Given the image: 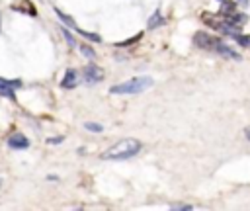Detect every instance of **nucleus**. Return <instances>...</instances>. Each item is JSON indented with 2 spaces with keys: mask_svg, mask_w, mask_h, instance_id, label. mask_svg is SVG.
I'll use <instances>...</instances> for the list:
<instances>
[{
  "mask_svg": "<svg viewBox=\"0 0 250 211\" xmlns=\"http://www.w3.org/2000/svg\"><path fill=\"white\" fill-rule=\"evenodd\" d=\"M14 12H20V14H27V16H31V18H35L37 16V8H35V4L31 2V0H16V2H12V6H10Z\"/></svg>",
  "mask_w": 250,
  "mask_h": 211,
  "instance_id": "obj_6",
  "label": "nucleus"
},
{
  "mask_svg": "<svg viewBox=\"0 0 250 211\" xmlns=\"http://www.w3.org/2000/svg\"><path fill=\"white\" fill-rule=\"evenodd\" d=\"M164 23H166V20H164V18H162V14L156 10V12H154V14L148 18L146 27H148V29H156V27H160V25H164Z\"/></svg>",
  "mask_w": 250,
  "mask_h": 211,
  "instance_id": "obj_11",
  "label": "nucleus"
},
{
  "mask_svg": "<svg viewBox=\"0 0 250 211\" xmlns=\"http://www.w3.org/2000/svg\"><path fill=\"white\" fill-rule=\"evenodd\" d=\"M84 127H86L88 131H94V133H102V131H104V127H102L100 123H92V121L84 123Z\"/></svg>",
  "mask_w": 250,
  "mask_h": 211,
  "instance_id": "obj_19",
  "label": "nucleus"
},
{
  "mask_svg": "<svg viewBox=\"0 0 250 211\" xmlns=\"http://www.w3.org/2000/svg\"><path fill=\"white\" fill-rule=\"evenodd\" d=\"M74 31H76V33H80V35H84L86 39H90V41H94V43H102V37H100L98 33H92V31H84L82 27H76Z\"/></svg>",
  "mask_w": 250,
  "mask_h": 211,
  "instance_id": "obj_15",
  "label": "nucleus"
},
{
  "mask_svg": "<svg viewBox=\"0 0 250 211\" xmlns=\"http://www.w3.org/2000/svg\"><path fill=\"white\" fill-rule=\"evenodd\" d=\"M154 84V80L150 76H133L121 84H115L109 88V94H141L145 90H148Z\"/></svg>",
  "mask_w": 250,
  "mask_h": 211,
  "instance_id": "obj_2",
  "label": "nucleus"
},
{
  "mask_svg": "<svg viewBox=\"0 0 250 211\" xmlns=\"http://www.w3.org/2000/svg\"><path fill=\"white\" fill-rule=\"evenodd\" d=\"M236 4H240L242 8H246V6L250 4V0H236Z\"/></svg>",
  "mask_w": 250,
  "mask_h": 211,
  "instance_id": "obj_22",
  "label": "nucleus"
},
{
  "mask_svg": "<svg viewBox=\"0 0 250 211\" xmlns=\"http://www.w3.org/2000/svg\"><path fill=\"white\" fill-rule=\"evenodd\" d=\"M217 55H221V57H227V59H234V61H240L242 57H240V53L238 51H234L230 45H227L225 41H221L219 43V47H217V51H215Z\"/></svg>",
  "mask_w": 250,
  "mask_h": 211,
  "instance_id": "obj_10",
  "label": "nucleus"
},
{
  "mask_svg": "<svg viewBox=\"0 0 250 211\" xmlns=\"http://www.w3.org/2000/svg\"><path fill=\"white\" fill-rule=\"evenodd\" d=\"M61 31H62V35H64V39H66L68 47H70V49H74V47H76V39H74V35H72L66 27H61Z\"/></svg>",
  "mask_w": 250,
  "mask_h": 211,
  "instance_id": "obj_18",
  "label": "nucleus"
},
{
  "mask_svg": "<svg viewBox=\"0 0 250 211\" xmlns=\"http://www.w3.org/2000/svg\"><path fill=\"white\" fill-rule=\"evenodd\" d=\"M8 147L21 150V148H27V147H29V141H27V137H23L21 133H14V135L8 137Z\"/></svg>",
  "mask_w": 250,
  "mask_h": 211,
  "instance_id": "obj_9",
  "label": "nucleus"
},
{
  "mask_svg": "<svg viewBox=\"0 0 250 211\" xmlns=\"http://www.w3.org/2000/svg\"><path fill=\"white\" fill-rule=\"evenodd\" d=\"M21 86V80H6V78H0V96L8 98V100H16V90L14 88H20Z\"/></svg>",
  "mask_w": 250,
  "mask_h": 211,
  "instance_id": "obj_5",
  "label": "nucleus"
},
{
  "mask_svg": "<svg viewBox=\"0 0 250 211\" xmlns=\"http://www.w3.org/2000/svg\"><path fill=\"white\" fill-rule=\"evenodd\" d=\"M223 21H227V23H232V25H244L246 21H248V16L246 14H242V12H232V14H217Z\"/></svg>",
  "mask_w": 250,
  "mask_h": 211,
  "instance_id": "obj_7",
  "label": "nucleus"
},
{
  "mask_svg": "<svg viewBox=\"0 0 250 211\" xmlns=\"http://www.w3.org/2000/svg\"><path fill=\"white\" fill-rule=\"evenodd\" d=\"M236 12V0H223L217 14H232Z\"/></svg>",
  "mask_w": 250,
  "mask_h": 211,
  "instance_id": "obj_12",
  "label": "nucleus"
},
{
  "mask_svg": "<svg viewBox=\"0 0 250 211\" xmlns=\"http://www.w3.org/2000/svg\"><path fill=\"white\" fill-rule=\"evenodd\" d=\"M80 53H82L86 59H90V61H94V59H96V51H94L90 45H86V43H82V45H80Z\"/></svg>",
  "mask_w": 250,
  "mask_h": 211,
  "instance_id": "obj_16",
  "label": "nucleus"
},
{
  "mask_svg": "<svg viewBox=\"0 0 250 211\" xmlns=\"http://www.w3.org/2000/svg\"><path fill=\"white\" fill-rule=\"evenodd\" d=\"M55 12H57V16L61 18V21H62V23H66V25H68V27H72V29H76V27H78V25H76V21H74L70 16H66L64 12H61L59 8H55Z\"/></svg>",
  "mask_w": 250,
  "mask_h": 211,
  "instance_id": "obj_14",
  "label": "nucleus"
},
{
  "mask_svg": "<svg viewBox=\"0 0 250 211\" xmlns=\"http://www.w3.org/2000/svg\"><path fill=\"white\" fill-rule=\"evenodd\" d=\"M64 141V137H55V139H47V143L49 145H57V143H62Z\"/></svg>",
  "mask_w": 250,
  "mask_h": 211,
  "instance_id": "obj_21",
  "label": "nucleus"
},
{
  "mask_svg": "<svg viewBox=\"0 0 250 211\" xmlns=\"http://www.w3.org/2000/svg\"><path fill=\"white\" fill-rule=\"evenodd\" d=\"M141 148H143L141 141L127 137V139H121L119 143H115L113 147H109L102 154V158H105V160H125V158H131L137 152H141Z\"/></svg>",
  "mask_w": 250,
  "mask_h": 211,
  "instance_id": "obj_1",
  "label": "nucleus"
},
{
  "mask_svg": "<svg viewBox=\"0 0 250 211\" xmlns=\"http://www.w3.org/2000/svg\"><path fill=\"white\" fill-rule=\"evenodd\" d=\"M244 135H246V139L250 141V127H246V129H244Z\"/></svg>",
  "mask_w": 250,
  "mask_h": 211,
  "instance_id": "obj_23",
  "label": "nucleus"
},
{
  "mask_svg": "<svg viewBox=\"0 0 250 211\" xmlns=\"http://www.w3.org/2000/svg\"><path fill=\"white\" fill-rule=\"evenodd\" d=\"M141 39H143V31H141V33H135L133 37H129V39H125V41H117L115 47H131V45H135V43L141 41Z\"/></svg>",
  "mask_w": 250,
  "mask_h": 211,
  "instance_id": "obj_13",
  "label": "nucleus"
},
{
  "mask_svg": "<svg viewBox=\"0 0 250 211\" xmlns=\"http://www.w3.org/2000/svg\"><path fill=\"white\" fill-rule=\"evenodd\" d=\"M232 39H234V43H238V45H242V47H250V35L236 33V35H232Z\"/></svg>",
  "mask_w": 250,
  "mask_h": 211,
  "instance_id": "obj_17",
  "label": "nucleus"
},
{
  "mask_svg": "<svg viewBox=\"0 0 250 211\" xmlns=\"http://www.w3.org/2000/svg\"><path fill=\"white\" fill-rule=\"evenodd\" d=\"M76 84H78V72H76L74 68H68V70L64 72L62 80H61V88L72 90V88H76Z\"/></svg>",
  "mask_w": 250,
  "mask_h": 211,
  "instance_id": "obj_8",
  "label": "nucleus"
},
{
  "mask_svg": "<svg viewBox=\"0 0 250 211\" xmlns=\"http://www.w3.org/2000/svg\"><path fill=\"white\" fill-rule=\"evenodd\" d=\"M221 41H223L221 37L211 35V33H207V31H195V33H193V43H195V47H199V49H203V51L215 53Z\"/></svg>",
  "mask_w": 250,
  "mask_h": 211,
  "instance_id": "obj_3",
  "label": "nucleus"
},
{
  "mask_svg": "<svg viewBox=\"0 0 250 211\" xmlns=\"http://www.w3.org/2000/svg\"><path fill=\"white\" fill-rule=\"evenodd\" d=\"M170 209H180V211H189V209H191V205H189V203H172V205H170Z\"/></svg>",
  "mask_w": 250,
  "mask_h": 211,
  "instance_id": "obj_20",
  "label": "nucleus"
},
{
  "mask_svg": "<svg viewBox=\"0 0 250 211\" xmlns=\"http://www.w3.org/2000/svg\"><path fill=\"white\" fill-rule=\"evenodd\" d=\"M219 2H223V0H219Z\"/></svg>",
  "mask_w": 250,
  "mask_h": 211,
  "instance_id": "obj_24",
  "label": "nucleus"
},
{
  "mask_svg": "<svg viewBox=\"0 0 250 211\" xmlns=\"http://www.w3.org/2000/svg\"><path fill=\"white\" fill-rule=\"evenodd\" d=\"M82 74H84L86 84H98V82L104 80V70H102L98 64H94V63L86 64L84 70H82Z\"/></svg>",
  "mask_w": 250,
  "mask_h": 211,
  "instance_id": "obj_4",
  "label": "nucleus"
}]
</instances>
